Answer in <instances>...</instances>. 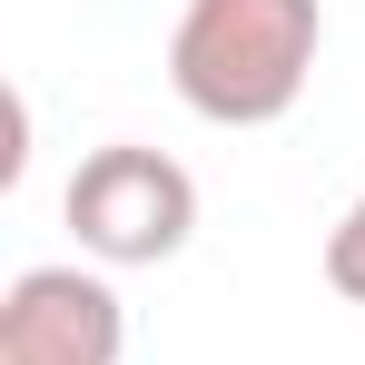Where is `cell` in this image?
Segmentation results:
<instances>
[{
	"instance_id": "obj_1",
	"label": "cell",
	"mask_w": 365,
	"mask_h": 365,
	"mask_svg": "<svg viewBox=\"0 0 365 365\" xmlns=\"http://www.w3.org/2000/svg\"><path fill=\"white\" fill-rule=\"evenodd\" d=\"M326 50L316 0H187L168 30V89L207 128H277Z\"/></svg>"
},
{
	"instance_id": "obj_2",
	"label": "cell",
	"mask_w": 365,
	"mask_h": 365,
	"mask_svg": "<svg viewBox=\"0 0 365 365\" xmlns=\"http://www.w3.org/2000/svg\"><path fill=\"white\" fill-rule=\"evenodd\" d=\"M60 217L89 267H168L197 237V178L148 138H109L89 148L60 187Z\"/></svg>"
},
{
	"instance_id": "obj_3",
	"label": "cell",
	"mask_w": 365,
	"mask_h": 365,
	"mask_svg": "<svg viewBox=\"0 0 365 365\" xmlns=\"http://www.w3.org/2000/svg\"><path fill=\"white\" fill-rule=\"evenodd\" d=\"M128 356V306L109 267H20L0 297V365H119Z\"/></svg>"
},
{
	"instance_id": "obj_4",
	"label": "cell",
	"mask_w": 365,
	"mask_h": 365,
	"mask_svg": "<svg viewBox=\"0 0 365 365\" xmlns=\"http://www.w3.org/2000/svg\"><path fill=\"white\" fill-rule=\"evenodd\" d=\"M326 287H336L346 306H365V187L346 197V217L326 227Z\"/></svg>"
}]
</instances>
